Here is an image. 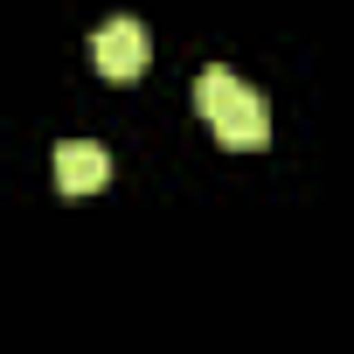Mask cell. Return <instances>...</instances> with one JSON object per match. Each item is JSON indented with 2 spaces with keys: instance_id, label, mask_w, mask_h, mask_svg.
Instances as JSON below:
<instances>
[{
  "instance_id": "4",
  "label": "cell",
  "mask_w": 354,
  "mask_h": 354,
  "mask_svg": "<svg viewBox=\"0 0 354 354\" xmlns=\"http://www.w3.org/2000/svg\"><path fill=\"white\" fill-rule=\"evenodd\" d=\"M236 84H243L236 70H223V63H209V70L195 77V111H202V118H216V111L230 104V91H236Z\"/></svg>"
},
{
  "instance_id": "1",
  "label": "cell",
  "mask_w": 354,
  "mask_h": 354,
  "mask_svg": "<svg viewBox=\"0 0 354 354\" xmlns=\"http://www.w3.org/2000/svg\"><path fill=\"white\" fill-rule=\"evenodd\" d=\"M91 63H97V77H104V84H139V77H146V63H153V35H146V21L111 15V21L91 35Z\"/></svg>"
},
{
  "instance_id": "2",
  "label": "cell",
  "mask_w": 354,
  "mask_h": 354,
  "mask_svg": "<svg viewBox=\"0 0 354 354\" xmlns=\"http://www.w3.org/2000/svg\"><path fill=\"white\" fill-rule=\"evenodd\" d=\"M209 125H216V139H223L230 153H257V146H271V104H264L257 91H243V84L230 91V104H223Z\"/></svg>"
},
{
  "instance_id": "3",
  "label": "cell",
  "mask_w": 354,
  "mask_h": 354,
  "mask_svg": "<svg viewBox=\"0 0 354 354\" xmlns=\"http://www.w3.org/2000/svg\"><path fill=\"white\" fill-rule=\"evenodd\" d=\"M111 181V153L91 146V139H63L56 146V188L63 195H97Z\"/></svg>"
}]
</instances>
